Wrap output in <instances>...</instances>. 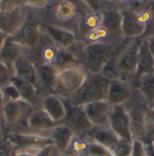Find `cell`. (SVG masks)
Instances as JSON below:
<instances>
[{"label":"cell","mask_w":154,"mask_h":156,"mask_svg":"<svg viewBox=\"0 0 154 156\" xmlns=\"http://www.w3.org/2000/svg\"><path fill=\"white\" fill-rule=\"evenodd\" d=\"M110 79L99 74L88 73L82 86L78 89L67 102L75 107H83L91 102L104 101L107 99Z\"/></svg>","instance_id":"obj_1"},{"label":"cell","mask_w":154,"mask_h":156,"mask_svg":"<svg viewBox=\"0 0 154 156\" xmlns=\"http://www.w3.org/2000/svg\"><path fill=\"white\" fill-rule=\"evenodd\" d=\"M87 76L88 71L79 65L67 68L59 71L53 93L61 98L68 99L82 86Z\"/></svg>","instance_id":"obj_2"},{"label":"cell","mask_w":154,"mask_h":156,"mask_svg":"<svg viewBox=\"0 0 154 156\" xmlns=\"http://www.w3.org/2000/svg\"><path fill=\"white\" fill-rule=\"evenodd\" d=\"M113 54L110 44L92 43L85 49V63L88 73L99 74L109 63Z\"/></svg>","instance_id":"obj_3"},{"label":"cell","mask_w":154,"mask_h":156,"mask_svg":"<svg viewBox=\"0 0 154 156\" xmlns=\"http://www.w3.org/2000/svg\"><path fill=\"white\" fill-rule=\"evenodd\" d=\"M109 127L120 140L132 143L131 115L122 105L113 106L109 112Z\"/></svg>","instance_id":"obj_4"},{"label":"cell","mask_w":154,"mask_h":156,"mask_svg":"<svg viewBox=\"0 0 154 156\" xmlns=\"http://www.w3.org/2000/svg\"><path fill=\"white\" fill-rule=\"evenodd\" d=\"M140 44L141 43L138 41L132 43L118 57L115 63V73L117 77L124 81L127 80H131L132 81L134 78L137 68L138 50Z\"/></svg>","instance_id":"obj_5"},{"label":"cell","mask_w":154,"mask_h":156,"mask_svg":"<svg viewBox=\"0 0 154 156\" xmlns=\"http://www.w3.org/2000/svg\"><path fill=\"white\" fill-rule=\"evenodd\" d=\"M67 110L68 125L74 132L75 135L84 137L88 136V133L94 127L88 115H86L83 107H75L67 102L65 104Z\"/></svg>","instance_id":"obj_6"},{"label":"cell","mask_w":154,"mask_h":156,"mask_svg":"<svg viewBox=\"0 0 154 156\" xmlns=\"http://www.w3.org/2000/svg\"><path fill=\"white\" fill-rule=\"evenodd\" d=\"M25 23L22 5L0 11V31L7 37L15 35Z\"/></svg>","instance_id":"obj_7"},{"label":"cell","mask_w":154,"mask_h":156,"mask_svg":"<svg viewBox=\"0 0 154 156\" xmlns=\"http://www.w3.org/2000/svg\"><path fill=\"white\" fill-rule=\"evenodd\" d=\"M154 73V56L152 55L148 41H143L140 44L138 50V61L137 68L132 84L138 88L140 80L144 75H150Z\"/></svg>","instance_id":"obj_8"},{"label":"cell","mask_w":154,"mask_h":156,"mask_svg":"<svg viewBox=\"0 0 154 156\" xmlns=\"http://www.w3.org/2000/svg\"><path fill=\"white\" fill-rule=\"evenodd\" d=\"M8 138L14 144L16 150L43 149L47 146L54 145V142L51 137L39 134H12L8 135Z\"/></svg>","instance_id":"obj_9"},{"label":"cell","mask_w":154,"mask_h":156,"mask_svg":"<svg viewBox=\"0 0 154 156\" xmlns=\"http://www.w3.org/2000/svg\"><path fill=\"white\" fill-rule=\"evenodd\" d=\"M109 106L110 105L104 100L88 103L83 106V108L88 119L94 126H106L107 125L109 126Z\"/></svg>","instance_id":"obj_10"},{"label":"cell","mask_w":154,"mask_h":156,"mask_svg":"<svg viewBox=\"0 0 154 156\" xmlns=\"http://www.w3.org/2000/svg\"><path fill=\"white\" fill-rule=\"evenodd\" d=\"M10 38L22 47H34L40 40L39 25L36 23L25 21L21 29Z\"/></svg>","instance_id":"obj_11"},{"label":"cell","mask_w":154,"mask_h":156,"mask_svg":"<svg viewBox=\"0 0 154 156\" xmlns=\"http://www.w3.org/2000/svg\"><path fill=\"white\" fill-rule=\"evenodd\" d=\"M131 98V89L125 81L120 79H112L109 82L106 101L110 106L122 105Z\"/></svg>","instance_id":"obj_12"},{"label":"cell","mask_w":154,"mask_h":156,"mask_svg":"<svg viewBox=\"0 0 154 156\" xmlns=\"http://www.w3.org/2000/svg\"><path fill=\"white\" fill-rule=\"evenodd\" d=\"M13 76H16L21 80L28 81L39 88V80L37 75V68L35 65L23 55L21 56L14 64Z\"/></svg>","instance_id":"obj_13"},{"label":"cell","mask_w":154,"mask_h":156,"mask_svg":"<svg viewBox=\"0 0 154 156\" xmlns=\"http://www.w3.org/2000/svg\"><path fill=\"white\" fill-rule=\"evenodd\" d=\"M42 109H44L55 123L66 117L65 103L55 94H51L44 98L42 102Z\"/></svg>","instance_id":"obj_14"},{"label":"cell","mask_w":154,"mask_h":156,"mask_svg":"<svg viewBox=\"0 0 154 156\" xmlns=\"http://www.w3.org/2000/svg\"><path fill=\"white\" fill-rule=\"evenodd\" d=\"M122 14V34L129 38H133L143 34L145 25L137 19V14L131 10H123Z\"/></svg>","instance_id":"obj_15"},{"label":"cell","mask_w":154,"mask_h":156,"mask_svg":"<svg viewBox=\"0 0 154 156\" xmlns=\"http://www.w3.org/2000/svg\"><path fill=\"white\" fill-rule=\"evenodd\" d=\"M88 136L91 138L92 142L108 148L111 152L120 142L118 136L111 130L109 126H94L88 133Z\"/></svg>","instance_id":"obj_16"},{"label":"cell","mask_w":154,"mask_h":156,"mask_svg":"<svg viewBox=\"0 0 154 156\" xmlns=\"http://www.w3.org/2000/svg\"><path fill=\"white\" fill-rule=\"evenodd\" d=\"M31 107L32 106L30 104L23 100L8 101L3 104L1 112L5 123L7 125H13L20 120L23 115L27 112L28 108Z\"/></svg>","instance_id":"obj_17"},{"label":"cell","mask_w":154,"mask_h":156,"mask_svg":"<svg viewBox=\"0 0 154 156\" xmlns=\"http://www.w3.org/2000/svg\"><path fill=\"white\" fill-rule=\"evenodd\" d=\"M23 56L22 46L15 43L10 37H7L0 49V62L5 64L13 72L15 62Z\"/></svg>","instance_id":"obj_18"},{"label":"cell","mask_w":154,"mask_h":156,"mask_svg":"<svg viewBox=\"0 0 154 156\" xmlns=\"http://www.w3.org/2000/svg\"><path fill=\"white\" fill-rule=\"evenodd\" d=\"M75 134L73 130L67 125H59L51 128V138L54 142V145L58 150L64 154L68 150Z\"/></svg>","instance_id":"obj_19"},{"label":"cell","mask_w":154,"mask_h":156,"mask_svg":"<svg viewBox=\"0 0 154 156\" xmlns=\"http://www.w3.org/2000/svg\"><path fill=\"white\" fill-rule=\"evenodd\" d=\"M11 83H13L20 93L22 99L27 102L31 106L37 105L39 103V91L38 88L33 84L21 80L16 76H12L9 80Z\"/></svg>","instance_id":"obj_20"},{"label":"cell","mask_w":154,"mask_h":156,"mask_svg":"<svg viewBox=\"0 0 154 156\" xmlns=\"http://www.w3.org/2000/svg\"><path fill=\"white\" fill-rule=\"evenodd\" d=\"M28 126L35 131L49 130L55 126V122L44 109L32 111L27 117Z\"/></svg>","instance_id":"obj_21"},{"label":"cell","mask_w":154,"mask_h":156,"mask_svg":"<svg viewBox=\"0 0 154 156\" xmlns=\"http://www.w3.org/2000/svg\"><path fill=\"white\" fill-rule=\"evenodd\" d=\"M49 36L52 39L54 43L60 45L62 48H68L75 44L76 37L74 34L66 29L52 26V25H44Z\"/></svg>","instance_id":"obj_22"},{"label":"cell","mask_w":154,"mask_h":156,"mask_svg":"<svg viewBox=\"0 0 154 156\" xmlns=\"http://www.w3.org/2000/svg\"><path fill=\"white\" fill-rule=\"evenodd\" d=\"M58 70L53 65H49L42 63L37 67V75L39 80V87H44V89L53 92Z\"/></svg>","instance_id":"obj_23"},{"label":"cell","mask_w":154,"mask_h":156,"mask_svg":"<svg viewBox=\"0 0 154 156\" xmlns=\"http://www.w3.org/2000/svg\"><path fill=\"white\" fill-rule=\"evenodd\" d=\"M102 27L107 32L117 33L121 32L122 14L117 10H107L102 15Z\"/></svg>","instance_id":"obj_24"},{"label":"cell","mask_w":154,"mask_h":156,"mask_svg":"<svg viewBox=\"0 0 154 156\" xmlns=\"http://www.w3.org/2000/svg\"><path fill=\"white\" fill-rule=\"evenodd\" d=\"M138 88L146 98L148 107L152 108L154 106V73L142 76Z\"/></svg>","instance_id":"obj_25"},{"label":"cell","mask_w":154,"mask_h":156,"mask_svg":"<svg viewBox=\"0 0 154 156\" xmlns=\"http://www.w3.org/2000/svg\"><path fill=\"white\" fill-rule=\"evenodd\" d=\"M77 60L72 53L65 50H57V56L56 61L54 63V67L59 71L67 69V68L76 66Z\"/></svg>","instance_id":"obj_26"},{"label":"cell","mask_w":154,"mask_h":156,"mask_svg":"<svg viewBox=\"0 0 154 156\" xmlns=\"http://www.w3.org/2000/svg\"><path fill=\"white\" fill-rule=\"evenodd\" d=\"M143 119L145 127V137L143 140V144H150L154 139V109L151 108L146 109L144 111Z\"/></svg>","instance_id":"obj_27"},{"label":"cell","mask_w":154,"mask_h":156,"mask_svg":"<svg viewBox=\"0 0 154 156\" xmlns=\"http://www.w3.org/2000/svg\"><path fill=\"white\" fill-rule=\"evenodd\" d=\"M88 144L89 143L86 141V139L84 137L75 135L73 137L68 150L64 154L71 156H79V154H85V152L88 148Z\"/></svg>","instance_id":"obj_28"},{"label":"cell","mask_w":154,"mask_h":156,"mask_svg":"<svg viewBox=\"0 0 154 156\" xmlns=\"http://www.w3.org/2000/svg\"><path fill=\"white\" fill-rule=\"evenodd\" d=\"M76 13L75 6L68 1H61L57 7V17L61 21H66L71 18Z\"/></svg>","instance_id":"obj_29"},{"label":"cell","mask_w":154,"mask_h":156,"mask_svg":"<svg viewBox=\"0 0 154 156\" xmlns=\"http://www.w3.org/2000/svg\"><path fill=\"white\" fill-rule=\"evenodd\" d=\"M2 94L4 98V103L8 101H20L23 100L22 97L17 88L10 81L2 86Z\"/></svg>","instance_id":"obj_30"},{"label":"cell","mask_w":154,"mask_h":156,"mask_svg":"<svg viewBox=\"0 0 154 156\" xmlns=\"http://www.w3.org/2000/svg\"><path fill=\"white\" fill-rule=\"evenodd\" d=\"M85 154L87 156H114L108 148L95 142L88 144Z\"/></svg>","instance_id":"obj_31"},{"label":"cell","mask_w":154,"mask_h":156,"mask_svg":"<svg viewBox=\"0 0 154 156\" xmlns=\"http://www.w3.org/2000/svg\"><path fill=\"white\" fill-rule=\"evenodd\" d=\"M84 24L88 32L100 27L102 24V15H100L98 12H94L88 15L85 18Z\"/></svg>","instance_id":"obj_32"},{"label":"cell","mask_w":154,"mask_h":156,"mask_svg":"<svg viewBox=\"0 0 154 156\" xmlns=\"http://www.w3.org/2000/svg\"><path fill=\"white\" fill-rule=\"evenodd\" d=\"M132 143L120 140L118 144L114 148L112 153L114 156H130L132 153Z\"/></svg>","instance_id":"obj_33"},{"label":"cell","mask_w":154,"mask_h":156,"mask_svg":"<svg viewBox=\"0 0 154 156\" xmlns=\"http://www.w3.org/2000/svg\"><path fill=\"white\" fill-rule=\"evenodd\" d=\"M56 56H57V50L53 48L52 46H45L43 51H42V59H43V63L49 64V65H53L56 61Z\"/></svg>","instance_id":"obj_34"},{"label":"cell","mask_w":154,"mask_h":156,"mask_svg":"<svg viewBox=\"0 0 154 156\" xmlns=\"http://www.w3.org/2000/svg\"><path fill=\"white\" fill-rule=\"evenodd\" d=\"M16 148L7 137L0 139V156H15Z\"/></svg>","instance_id":"obj_35"},{"label":"cell","mask_w":154,"mask_h":156,"mask_svg":"<svg viewBox=\"0 0 154 156\" xmlns=\"http://www.w3.org/2000/svg\"><path fill=\"white\" fill-rule=\"evenodd\" d=\"M107 34H108V32L104 27L100 26L96 29H94V30L88 32L87 38L92 43H97L99 40L106 38L107 36Z\"/></svg>","instance_id":"obj_36"},{"label":"cell","mask_w":154,"mask_h":156,"mask_svg":"<svg viewBox=\"0 0 154 156\" xmlns=\"http://www.w3.org/2000/svg\"><path fill=\"white\" fill-rule=\"evenodd\" d=\"M130 156H147L145 144L138 139H133L132 153Z\"/></svg>","instance_id":"obj_37"},{"label":"cell","mask_w":154,"mask_h":156,"mask_svg":"<svg viewBox=\"0 0 154 156\" xmlns=\"http://www.w3.org/2000/svg\"><path fill=\"white\" fill-rule=\"evenodd\" d=\"M12 76L13 75L11 74V70L8 67L0 62V84L2 85V83L5 84V82H9V80Z\"/></svg>","instance_id":"obj_38"},{"label":"cell","mask_w":154,"mask_h":156,"mask_svg":"<svg viewBox=\"0 0 154 156\" xmlns=\"http://www.w3.org/2000/svg\"><path fill=\"white\" fill-rule=\"evenodd\" d=\"M20 5H22L21 0H1V10H9Z\"/></svg>","instance_id":"obj_39"},{"label":"cell","mask_w":154,"mask_h":156,"mask_svg":"<svg viewBox=\"0 0 154 156\" xmlns=\"http://www.w3.org/2000/svg\"><path fill=\"white\" fill-rule=\"evenodd\" d=\"M43 149H20V150H16L15 156H37Z\"/></svg>","instance_id":"obj_40"},{"label":"cell","mask_w":154,"mask_h":156,"mask_svg":"<svg viewBox=\"0 0 154 156\" xmlns=\"http://www.w3.org/2000/svg\"><path fill=\"white\" fill-rule=\"evenodd\" d=\"M48 0H21L22 5H30L33 7H42L46 5Z\"/></svg>","instance_id":"obj_41"},{"label":"cell","mask_w":154,"mask_h":156,"mask_svg":"<svg viewBox=\"0 0 154 156\" xmlns=\"http://www.w3.org/2000/svg\"><path fill=\"white\" fill-rule=\"evenodd\" d=\"M137 19L141 23L145 25V23L151 19V14L148 11H143L140 14H137Z\"/></svg>","instance_id":"obj_42"},{"label":"cell","mask_w":154,"mask_h":156,"mask_svg":"<svg viewBox=\"0 0 154 156\" xmlns=\"http://www.w3.org/2000/svg\"><path fill=\"white\" fill-rule=\"evenodd\" d=\"M94 12H98L100 0H82Z\"/></svg>","instance_id":"obj_43"},{"label":"cell","mask_w":154,"mask_h":156,"mask_svg":"<svg viewBox=\"0 0 154 156\" xmlns=\"http://www.w3.org/2000/svg\"><path fill=\"white\" fill-rule=\"evenodd\" d=\"M54 145H51V146H47L44 148L37 156H51V151H52V148H53Z\"/></svg>","instance_id":"obj_44"},{"label":"cell","mask_w":154,"mask_h":156,"mask_svg":"<svg viewBox=\"0 0 154 156\" xmlns=\"http://www.w3.org/2000/svg\"><path fill=\"white\" fill-rule=\"evenodd\" d=\"M145 150L147 156H154V149L151 144H145Z\"/></svg>","instance_id":"obj_45"},{"label":"cell","mask_w":154,"mask_h":156,"mask_svg":"<svg viewBox=\"0 0 154 156\" xmlns=\"http://www.w3.org/2000/svg\"><path fill=\"white\" fill-rule=\"evenodd\" d=\"M148 44H149V47H150V50L152 53V55L154 56V37L151 38L150 40H148Z\"/></svg>","instance_id":"obj_46"},{"label":"cell","mask_w":154,"mask_h":156,"mask_svg":"<svg viewBox=\"0 0 154 156\" xmlns=\"http://www.w3.org/2000/svg\"><path fill=\"white\" fill-rule=\"evenodd\" d=\"M6 38H7V36L0 31V49L2 48V46L4 44L5 41L6 40Z\"/></svg>","instance_id":"obj_47"},{"label":"cell","mask_w":154,"mask_h":156,"mask_svg":"<svg viewBox=\"0 0 154 156\" xmlns=\"http://www.w3.org/2000/svg\"><path fill=\"white\" fill-rule=\"evenodd\" d=\"M3 104H4V98H3V94H2V85L0 84V110L2 108Z\"/></svg>","instance_id":"obj_48"},{"label":"cell","mask_w":154,"mask_h":156,"mask_svg":"<svg viewBox=\"0 0 154 156\" xmlns=\"http://www.w3.org/2000/svg\"><path fill=\"white\" fill-rule=\"evenodd\" d=\"M150 144L152 145V148H153V149H154V139H153V140H152V143H151Z\"/></svg>","instance_id":"obj_49"},{"label":"cell","mask_w":154,"mask_h":156,"mask_svg":"<svg viewBox=\"0 0 154 156\" xmlns=\"http://www.w3.org/2000/svg\"><path fill=\"white\" fill-rule=\"evenodd\" d=\"M120 1H122V2H128V1H130V0H120Z\"/></svg>","instance_id":"obj_50"},{"label":"cell","mask_w":154,"mask_h":156,"mask_svg":"<svg viewBox=\"0 0 154 156\" xmlns=\"http://www.w3.org/2000/svg\"><path fill=\"white\" fill-rule=\"evenodd\" d=\"M0 11H1V0H0Z\"/></svg>","instance_id":"obj_51"},{"label":"cell","mask_w":154,"mask_h":156,"mask_svg":"<svg viewBox=\"0 0 154 156\" xmlns=\"http://www.w3.org/2000/svg\"><path fill=\"white\" fill-rule=\"evenodd\" d=\"M152 109H154V106H153V108H152Z\"/></svg>","instance_id":"obj_52"}]
</instances>
